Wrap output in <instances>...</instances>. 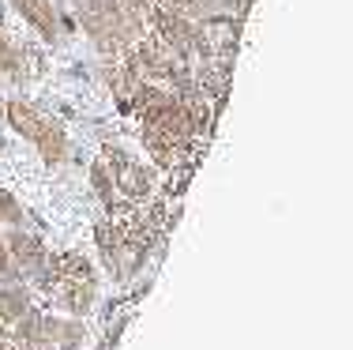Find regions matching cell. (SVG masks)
I'll list each match as a JSON object with an SVG mask.
<instances>
[{"label": "cell", "instance_id": "cell-3", "mask_svg": "<svg viewBox=\"0 0 353 350\" xmlns=\"http://www.w3.org/2000/svg\"><path fill=\"white\" fill-rule=\"evenodd\" d=\"M30 313V298L19 282H0V324H15Z\"/></svg>", "mask_w": 353, "mask_h": 350}, {"label": "cell", "instance_id": "cell-5", "mask_svg": "<svg viewBox=\"0 0 353 350\" xmlns=\"http://www.w3.org/2000/svg\"><path fill=\"white\" fill-rule=\"evenodd\" d=\"M0 222H12V226L23 222V207H19V200L8 193V188H0Z\"/></svg>", "mask_w": 353, "mask_h": 350}, {"label": "cell", "instance_id": "cell-2", "mask_svg": "<svg viewBox=\"0 0 353 350\" xmlns=\"http://www.w3.org/2000/svg\"><path fill=\"white\" fill-rule=\"evenodd\" d=\"M4 245H8V253H12V260H15V268H19V275H41V271H46V245H41L34 233L12 230Z\"/></svg>", "mask_w": 353, "mask_h": 350}, {"label": "cell", "instance_id": "cell-1", "mask_svg": "<svg viewBox=\"0 0 353 350\" xmlns=\"http://www.w3.org/2000/svg\"><path fill=\"white\" fill-rule=\"evenodd\" d=\"M8 121H12V128L19 132V136H27L49 162H61V158L68 155L64 132L57 128V124H49V117L34 113L27 102H8Z\"/></svg>", "mask_w": 353, "mask_h": 350}, {"label": "cell", "instance_id": "cell-4", "mask_svg": "<svg viewBox=\"0 0 353 350\" xmlns=\"http://www.w3.org/2000/svg\"><path fill=\"white\" fill-rule=\"evenodd\" d=\"M15 8H19V12L34 23L41 35H53V12H49L46 0H15Z\"/></svg>", "mask_w": 353, "mask_h": 350}]
</instances>
